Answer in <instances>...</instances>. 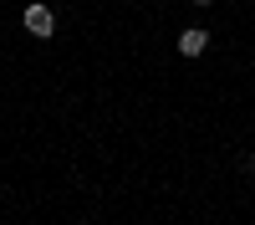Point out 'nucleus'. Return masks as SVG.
<instances>
[{
	"mask_svg": "<svg viewBox=\"0 0 255 225\" xmlns=\"http://www.w3.org/2000/svg\"><path fill=\"white\" fill-rule=\"evenodd\" d=\"M20 20H26V31H31V36H41V41L56 31V10H51V5H41V0H31V5L20 10Z\"/></svg>",
	"mask_w": 255,
	"mask_h": 225,
	"instance_id": "obj_1",
	"label": "nucleus"
},
{
	"mask_svg": "<svg viewBox=\"0 0 255 225\" xmlns=\"http://www.w3.org/2000/svg\"><path fill=\"white\" fill-rule=\"evenodd\" d=\"M204 46H209V31H204V26H189V31L179 36V56H189V61L204 56Z\"/></svg>",
	"mask_w": 255,
	"mask_h": 225,
	"instance_id": "obj_2",
	"label": "nucleus"
},
{
	"mask_svg": "<svg viewBox=\"0 0 255 225\" xmlns=\"http://www.w3.org/2000/svg\"><path fill=\"white\" fill-rule=\"evenodd\" d=\"M189 5H199V10H204V5H215V0H189Z\"/></svg>",
	"mask_w": 255,
	"mask_h": 225,
	"instance_id": "obj_3",
	"label": "nucleus"
}]
</instances>
